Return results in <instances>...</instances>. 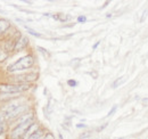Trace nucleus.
Segmentation results:
<instances>
[{
  "mask_svg": "<svg viewBox=\"0 0 148 139\" xmlns=\"http://www.w3.org/2000/svg\"><path fill=\"white\" fill-rule=\"evenodd\" d=\"M39 139H45V135H43V136H41V137H40Z\"/></svg>",
  "mask_w": 148,
  "mask_h": 139,
  "instance_id": "nucleus-24",
  "label": "nucleus"
},
{
  "mask_svg": "<svg viewBox=\"0 0 148 139\" xmlns=\"http://www.w3.org/2000/svg\"><path fill=\"white\" fill-rule=\"evenodd\" d=\"M3 120H5V115L3 114H0V124L3 122Z\"/></svg>",
  "mask_w": 148,
  "mask_h": 139,
  "instance_id": "nucleus-21",
  "label": "nucleus"
},
{
  "mask_svg": "<svg viewBox=\"0 0 148 139\" xmlns=\"http://www.w3.org/2000/svg\"><path fill=\"white\" fill-rule=\"evenodd\" d=\"M29 43V39L24 35H21L18 39L16 40V43H15V47H14V50L15 52H18L21 49H24Z\"/></svg>",
  "mask_w": 148,
  "mask_h": 139,
  "instance_id": "nucleus-5",
  "label": "nucleus"
},
{
  "mask_svg": "<svg viewBox=\"0 0 148 139\" xmlns=\"http://www.w3.org/2000/svg\"><path fill=\"white\" fill-rule=\"evenodd\" d=\"M33 123V120H30V121L25 122L23 124H19V125H16V128L12 131L10 136H12V139H18L21 137H23L26 132V130L30 128V125Z\"/></svg>",
  "mask_w": 148,
  "mask_h": 139,
  "instance_id": "nucleus-4",
  "label": "nucleus"
},
{
  "mask_svg": "<svg viewBox=\"0 0 148 139\" xmlns=\"http://www.w3.org/2000/svg\"><path fill=\"white\" fill-rule=\"evenodd\" d=\"M77 21H79V22H86V21H87V18L84 17V16H81V17L77 18Z\"/></svg>",
  "mask_w": 148,
  "mask_h": 139,
  "instance_id": "nucleus-20",
  "label": "nucleus"
},
{
  "mask_svg": "<svg viewBox=\"0 0 148 139\" xmlns=\"http://www.w3.org/2000/svg\"><path fill=\"white\" fill-rule=\"evenodd\" d=\"M34 64V59H33V57L31 56V55H26V56H24V57H22V58H19L17 62H15L14 64H12V65H9L8 67H7V71L8 72H19V71H23V70H27L30 69L32 65Z\"/></svg>",
  "mask_w": 148,
  "mask_h": 139,
  "instance_id": "nucleus-1",
  "label": "nucleus"
},
{
  "mask_svg": "<svg viewBox=\"0 0 148 139\" xmlns=\"http://www.w3.org/2000/svg\"><path fill=\"white\" fill-rule=\"evenodd\" d=\"M9 28H10L9 21H7V19H5V18H1V19H0V34L5 33Z\"/></svg>",
  "mask_w": 148,
  "mask_h": 139,
  "instance_id": "nucleus-9",
  "label": "nucleus"
},
{
  "mask_svg": "<svg viewBox=\"0 0 148 139\" xmlns=\"http://www.w3.org/2000/svg\"><path fill=\"white\" fill-rule=\"evenodd\" d=\"M39 78L38 73H25V74H17L13 78V80L16 83H22V85H29V82H33Z\"/></svg>",
  "mask_w": 148,
  "mask_h": 139,
  "instance_id": "nucleus-3",
  "label": "nucleus"
},
{
  "mask_svg": "<svg viewBox=\"0 0 148 139\" xmlns=\"http://www.w3.org/2000/svg\"><path fill=\"white\" fill-rule=\"evenodd\" d=\"M119 139H124V138H119Z\"/></svg>",
  "mask_w": 148,
  "mask_h": 139,
  "instance_id": "nucleus-25",
  "label": "nucleus"
},
{
  "mask_svg": "<svg viewBox=\"0 0 148 139\" xmlns=\"http://www.w3.org/2000/svg\"><path fill=\"white\" fill-rule=\"evenodd\" d=\"M86 127H87V125L83 124V123H79V124H76V128H79V129H80V128H86Z\"/></svg>",
  "mask_w": 148,
  "mask_h": 139,
  "instance_id": "nucleus-19",
  "label": "nucleus"
},
{
  "mask_svg": "<svg viewBox=\"0 0 148 139\" xmlns=\"http://www.w3.org/2000/svg\"><path fill=\"white\" fill-rule=\"evenodd\" d=\"M124 81H125V76H121V78H119L117 80H115V81L113 82V86H112V87L117 88L119 86H121V85H122Z\"/></svg>",
  "mask_w": 148,
  "mask_h": 139,
  "instance_id": "nucleus-11",
  "label": "nucleus"
},
{
  "mask_svg": "<svg viewBox=\"0 0 148 139\" xmlns=\"http://www.w3.org/2000/svg\"><path fill=\"white\" fill-rule=\"evenodd\" d=\"M26 30H27L29 33H31V34L34 35V36H37V38H41V36H42L40 33H38L37 31H34V30H32V29H30V28H26Z\"/></svg>",
  "mask_w": 148,
  "mask_h": 139,
  "instance_id": "nucleus-13",
  "label": "nucleus"
},
{
  "mask_svg": "<svg viewBox=\"0 0 148 139\" xmlns=\"http://www.w3.org/2000/svg\"><path fill=\"white\" fill-rule=\"evenodd\" d=\"M26 106L25 105H21L19 107H17L14 112H12L8 116H7V119H15V118H18V116H21L22 114H24V112L26 111Z\"/></svg>",
  "mask_w": 148,
  "mask_h": 139,
  "instance_id": "nucleus-7",
  "label": "nucleus"
},
{
  "mask_svg": "<svg viewBox=\"0 0 148 139\" xmlns=\"http://www.w3.org/2000/svg\"><path fill=\"white\" fill-rule=\"evenodd\" d=\"M45 139H55V138H54V136L51 133H46L45 135Z\"/></svg>",
  "mask_w": 148,
  "mask_h": 139,
  "instance_id": "nucleus-17",
  "label": "nucleus"
},
{
  "mask_svg": "<svg viewBox=\"0 0 148 139\" xmlns=\"http://www.w3.org/2000/svg\"><path fill=\"white\" fill-rule=\"evenodd\" d=\"M38 50H40V52H42L43 55H47V56H49V54L47 52V50H46L45 48H42V47H38Z\"/></svg>",
  "mask_w": 148,
  "mask_h": 139,
  "instance_id": "nucleus-16",
  "label": "nucleus"
},
{
  "mask_svg": "<svg viewBox=\"0 0 148 139\" xmlns=\"http://www.w3.org/2000/svg\"><path fill=\"white\" fill-rule=\"evenodd\" d=\"M0 139H6V135H5V133L0 135Z\"/></svg>",
  "mask_w": 148,
  "mask_h": 139,
  "instance_id": "nucleus-23",
  "label": "nucleus"
},
{
  "mask_svg": "<svg viewBox=\"0 0 148 139\" xmlns=\"http://www.w3.org/2000/svg\"><path fill=\"white\" fill-rule=\"evenodd\" d=\"M116 109H117V106H116V105H115V106H114V107H113V108H112L111 111H110V112H108V114H107V115H108V116H111V115H113V114H114V113H115V111H116Z\"/></svg>",
  "mask_w": 148,
  "mask_h": 139,
  "instance_id": "nucleus-15",
  "label": "nucleus"
},
{
  "mask_svg": "<svg viewBox=\"0 0 148 139\" xmlns=\"http://www.w3.org/2000/svg\"><path fill=\"white\" fill-rule=\"evenodd\" d=\"M41 136H43V133H42V130H41V129H39L38 131H36L33 135H31L27 139H39Z\"/></svg>",
  "mask_w": 148,
  "mask_h": 139,
  "instance_id": "nucleus-12",
  "label": "nucleus"
},
{
  "mask_svg": "<svg viewBox=\"0 0 148 139\" xmlns=\"http://www.w3.org/2000/svg\"><path fill=\"white\" fill-rule=\"evenodd\" d=\"M8 55H9V54L7 52V49L0 47V62H5V61L8 58Z\"/></svg>",
  "mask_w": 148,
  "mask_h": 139,
  "instance_id": "nucleus-10",
  "label": "nucleus"
},
{
  "mask_svg": "<svg viewBox=\"0 0 148 139\" xmlns=\"http://www.w3.org/2000/svg\"><path fill=\"white\" fill-rule=\"evenodd\" d=\"M30 120H33V113L32 112H27V113H24L22 114L21 116H18V119L16 120V125H19V124H23L25 122L30 121Z\"/></svg>",
  "mask_w": 148,
  "mask_h": 139,
  "instance_id": "nucleus-6",
  "label": "nucleus"
},
{
  "mask_svg": "<svg viewBox=\"0 0 148 139\" xmlns=\"http://www.w3.org/2000/svg\"><path fill=\"white\" fill-rule=\"evenodd\" d=\"M99 43H100V42H99V41H98V42H97V43H96V45H93L92 49H96V48H97V47H98V46H99Z\"/></svg>",
  "mask_w": 148,
  "mask_h": 139,
  "instance_id": "nucleus-22",
  "label": "nucleus"
},
{
  "mask_svg": "<svg viewBox=\"0 0 148 139\" xmlns=\"http://www.w3.org/2000/svg\"><path fill=\"white\" fill-rule=\"evenodd\" d=\"M67 85H69V86H71V87H75V86L77 85V82H76V81H74V80H69V81H67Z\"/></svg>",
  "mask_w": 148,
  "mask_h": 139,
  "instance_id": "nucleus-14",
  "label": "nucleus"
},
{
  "mask_svg": "<svg viewBox=\"0 0 148 139\" xmlns=\"http://www.w3.org/2000/svg\"><path fill=\"white\" fill-rule=\"evenodd\" d=\"M3 130H5L3 123H1V124H0V135H2V133H3Z\"/></svg>",
  "mask_w": 148,
  "mask_h": 139,
  "instance_id": "nucleus-18",
  "label": "nucleus"
},
{
  "mask_svg": "<svg viewBox=\"0 0 148 139\" xmlns=\"http://www.w3.org/2000/svg\"><path fill=\"white\" fill-rule=\"evenodd\" d=\"M39 129H40V125H39L38 123H34V122H33V123L30 125V128L26 130V132H25V135H24L23 137H24L25 139H27L31 135H33L36 131H38Z\"/></svg>",
  "mask_w": 148,
  "mask_h": 139,
  "instance_id": "nucleus-8",
  "label": "nucleus"
},
{
  "mask_svg": "<svg viewBox=\"0 0 148 139\" xmlns=\"http://www.w3.org/2000/svg\"><path fill=\"white\" fill-rule=\"evenodd\" d=\"M31 88L30 85H22V83H13V85H0V91L2 94L8 95H16L23 91H26Z\"/></svg>",
  "mask_w": 148,
  "mask_h": 139,
  "instance_id": "nucleus-2",
  "label": "nucleus"
}]
</instances>
